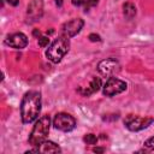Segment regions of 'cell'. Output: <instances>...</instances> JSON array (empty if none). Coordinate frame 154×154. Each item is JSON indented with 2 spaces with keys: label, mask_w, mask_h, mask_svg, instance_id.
I'll use <instances>...</instances> for the list:
<instances>
[{
  "label": "cell",
  "mask_w": 154,
  "mask_h": 154,
  "mask_svg": "<svg viewBox=\"0 0 154 154\" xmlns=\"http://www.w3.org/2000/svg\"><path fill=\"white\" fill-rule=\"evenodd\" d=\"M41 112V93L30 90L25 93L20 102V118L24 124H30L37 119Z\"/></svg>",
  "instance_id": "cell-1"
},
{
  "label": "cell",
  "mask_w": 154,
  "mask_h": 154,
  "mask_svg": "<svg viewBox=\"0 0 154 154\" xmlns=\"http://www.w3.org/2000/svg\"><path fill=\"white\" fill-rule=\"evenodd\" d=\"M51 126V118L49 116H42L35 123L30 135H29V143L32 147H38L42 142H45L48 137Z\"/></svg>",
  "instance_id": "cell-2"
},
{
  "label": "cell",
  "mask_w": 154,
  "mask_h": 154,
  "mask_svg": "<svg viewBox=\"0 0 154 154\" xmlns=\"http://www.w3.org/2000/svg\"><path fill=\"white\" fill-rule=\"evenodd\" d=\"M70 48V41L67 36H59L55 41L52 42V45L46 51V57L49 61L58 64L61 61V59L65 57V54L69 52Z\"/></svg>",
  "instance_id": "cell-3"
},
{
  "label": "cell",
  "mask_w": 154,
  "mask_h": 154,
  "mask_svg": "<svg viewBox=\"0 0 154 154\" xmlns=\"http://www.w3.org/2000/svg\"><path fill=\"white\" fill-rule=\"evenodd\" d=\"M154 123V118L152 117H142L137 114H128L124 119V125L130 131H140Z\"/></svg>",
  "instance_id": "cell-4"
},
{
  "label": "cell",
  "mask_w": 154,
  "mask_h": 154,
  "mask_svg": "<svg viewBox=\"0 0 154 154\" xmlns=\"http://www.w3.org/2000/svg\"><path fill=\"white\" fill-rule=\"evenodd\" d=\"M53 125L55 129H58L60 131L69 132L76 128V119L69 113L60 112V113L55 114V117L53 119Z\"/></svg>",
  "instance_id": "cell-5"
},
{
  "label": "cell",
  "mask_w": 154,
  "mask_h": 154,
  "mask_svg": "<svg viewBox=\"0 0 154 154\" xmlns=\"http://www.w3.org/2000/svg\"><path fill=\"white\" fill-rule=\"evenodd\" d=\"M126 87L128 85H126V83L124 81H122V79H119L117 77L111 76L105 82L102 91H103V95H106V96H114L117 94L123 93L126 89Z\"/></svg>",
  "instance_id": "cell-6"
},
{
  "label": "cell",
  "mask_w": 154,
  "mask_h": 154,
  "mask_svg": "<svg viewBox=\"0 0 154 154\" xmlns=\"http://www.w3.org/2000/svg\"><path fill=\"white\" fill-rule=\"evenodd\" d=\"M43 14V1L42 0H31L26 8V22L32 24L42 18Z\"/></svg>",
  "instance_id": "cell-7"
},
{
  "label": "cell",
  "mask_w": 154,
  "mask_h": 154,
  "mask_svg": "<svg viewBox=\"0 0 154 154\" xmlns=\"http://www.w3.org/2000/svg\"><path fill=\"white\" fill-rule=\"evenodd\" d=\"M97 70H99V72L101 75L111 77V76H113V75H116V73H118L120 71V65H119L117 59L107 58V59H103V60H101L99 63Z\"/></svg>",
  "instance_id": "cell-8"
},
{
  "label": "cell",
  "mask_w": 154,
  "mask_h": 154,
  "mask_svg": "<svg viewBox=\"0 0 154 154\" xmlns=\"http://www.w3.org/2000/svg\"><path fill=\"white\" fill-rule=\"evenodd\" d=\"M84 25V20L81 19V18H73L71 19L70 22L65 23L61 28V35L64 36H67V37H72L75 35H77L82 28Z\"/></svg>",
  "instance_id": "cell-9"
},
{
  "label": "cell",
  "mask_w": 154,
  "mask_h": 154,
  "mask_svg": "<svg viewBox=\"0 0 154 154\" xmlns=\"http://www.w3.org/2000/svg\"><path fill=\"white\" fill-rule=\"evenodd\" d=\"M5 45H7L12 48H16V49H22V48L26 47L28 37L23 32H14V34L8 35L5 38Z\"/></svg>",
  "instance_id": "cell-10"
},
{
  "label": "cell",
  "mask_w": 154,
  "mask_h": 154,
  "mask_svg": "<svg viewBox=\"0 0 154 154\" xmlns=\"http://www.w3.org/2000/svg\"><path fill=\"white\" fill-rule=\"evenodd\" d=\"M32 152H35V153H60L61 149H60V147H59L57 143L46 140V141L42 142L38 147H36L35 149L28 150L26 153H32Z\"/></svg>",
  "instance_id": "cell-11"
},
{
  "label": "cell",
  "mask_w": 154,
  "mask_h": 154,
  "mask_svg": "<svg viewBox=\"0 0 154 154\" xmlns=\"http://www.w3.org/2000/svg\"><path fill=\"white\" fill-rule=\"evenodd\" d=\"M100 87H101V79H100L99 77H93L91 81H90V83H89V85L85 87L84 89H82V88L78 89V91H79L83 96H89V95L96 93V91L100 89Z\"/></svg>",
  "instance_id": "cell-12"
},
{
  "label": "cell",
  "mask_w": 154,
  "mask_h": 154,
  "mask_svg": "<svg viewBox=\"0 0 154 154\" xmlns=\"http://www.w3.org/2000/svg\"><path fill=\"white\" fill-rule=\"evenodd\" d=\"M136 6L132 2H125L123 5V14L128 20L132 19L136 16Z\"/></svg>",
  "instance_id": "cell-13"
},
{
  "label": "cell",
  "mask_w": 154,
  "mask_h": 154,
  "mask_svg": "<svg viewBox=\"0 0 154 154\" xmlns=\"http://www.w3.org/2000/svg\"><path fill=\"white\" fill-rule=\"evenodd\" d=\"M83 141H84L87 144H95V143L97 142V137H96L94 134H87V135H84Z\"/></svg>",
  "instance_id": "cell-14"
},
{
  "label": "cell",
  "mask_w": 154,
  "mask_h": 154,
  "mask_svg": "<svg viewBox=\"0 0 154 154\" xmlns=\"http://www.w3.org/2000/svg\"><path fill=\"white\" fill-rule=\"evenodd\" d=\"M99 0H85L84 2V12H88L91 7H95L97 5Z\"/></svg>",
  "instance_id": "cell-15"
},
{
  "label": "cell",
  "mask_w": 154,
  "mask_h": 154,
  "mask_svg": "<svg viewBox=\"0 0 154 154\" xmlns=\"http://www.w3.org/2000/svg\"><path fill=\"white\" fill-rule=\"evenodd\" d=\"M37 43H38V46H40V47L45 48V47H46V46H48V43H49V37H47V36H40V37H38V41H37Z\"/></svg>",
  "instance_id": "cell-16"
},
{
  "label": "cell",
  "mask_w": 154,
  "mask_h": 154,
  "mask_svg": "<svg viewBox=\"0 0 154 154\" xmlns=\"http://www.w3.org/2000/svg\"><path fill=\"white\" fill-rule=\"evenodd\" d=\"M144 147L149 150H154V136L149 137L147 141H144Z\"/></svg>",
  "instance_id": "cell-17"
},
{
  "label": "cell",
  "mask_w": 154,
  "mask_h": 154,
  "mask_svg": "<svg viewBox=\"0 0 154 154\" xmlns=\"http://www.w3.org/2000/svg\"><path fill=\"white\" fill-rule=\"evenodd\" d=\"M88 38H89L91 42H99V41H101V37H100V35H97V34H90V35L88 36Z\"/></svg>",
  "instance_id": "cell-18"
},
{
  "label": "cell",
  "mask_w": 154,
  "mask_h": 154,
  "mask_svg": "<svg viewBox=\"0 0 154 154\" xmlns=\"http://www.w3.org/2000/svg\"><path fill=\"white\" fill-rule=\"evenodd\" d=\"M71 2H72V5L73 6H82V5H84V2H85V0H71Z\"/></svg>",
  "instance_id": "cell-19"
},
{
  "label": "cell",
  "mask_w": 154,
  "mask_h": 154,
  "mask_svg": "<svg viewBox=\"0 0 154 154\" xmlns=\"http://www.w3.org/2000/svg\"><path fill=\"white\" fill-rule=\"evenodd\" d=\"M7 1H8V4L12 5V6H17V5L19 4V0H7Z\"/></svg>",
  "instance_id": "cell-20"
},
{
  "label": "cell",
  "mask_w": 154,
  "mask_h": 154,
  "mask_svg": "<svg viewBox=\"0 0 154 154\" xmlns=\"http://www.w3.org/2000/svg\"><path fill=\"white\" fill-rule=\"evenodd\" d=\"M32 34H34V36H36L37 38H38V37H40V35H41V32H40V30H37V29H35Z\"/></svg>",
  "instance_id": "cell-21"
},
{
  "label": "cell",
  "mask_w": 154,
  "mask_h": 154,
  "mask_svg": "<svg viewBox=\"0 0 154 154\" xmlns=\"http://www.w3.org/2000/svg\"><path fill=\"white\" fill-rule=\"evenodd\" d=\"M93 150H94L95 153H97V152H99V153H102V152H105V149H103V148H94Z\"/></svg>",
  "instance_id": "cell-22"
},
{
  "label": "cell",
  "mask_w": 154,
  "mask_h": 154,
  "mask_svg": "<svg viewBox=\"0 0 154 154\" xmlns=\"http://www.w3.org/2000/svg\"><path fill=\"white\" fill-rule=\"evenodd\" d=\"M55 4H57L58 7H60V6L63 5V0H55Z\"/></svg>",
  "instance_id": "cell-23"
}]
</instances>
